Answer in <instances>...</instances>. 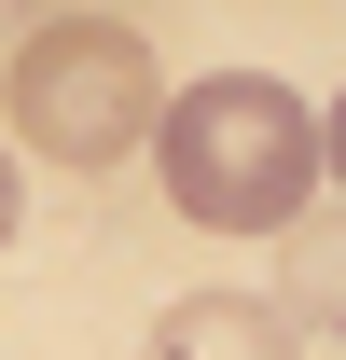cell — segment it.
Masks as SVG:
<instances>
[{"label":"cell","instance_id":"obj_1","mask_svg":"<svg viewBox=\"0 0 346 360\" xmlns=\"http://www.w3.org/2000/svg\"><path fill=\"white\" fill-rule=\"evenodd\" d=\"M153 167H167V208H180V222H208V236H291L305 208H319L333 125H319L291 84H263V70H208V84L167 97Z\"/></svg>","mask_w":346,"mask_h":360},{"label":"cell","instance_id":"obj_2","mask_svg":"<svg viewBox=\"0 0 346 360\" xmlns=\"http://www.w3.org/2000/svg\"><path fill=\"white\" fill-rule=\"evenodd\" d=\"M14 139L42 167H125L139 139H167V84L125 14H42L14 28Z\"/></svg>","mask_w":346,"mask_h":360},{"label":"cell","instance_id":"obj_3","mask_svg":"<svg viewBox=\"0 0 346 360\" xmlns=\"http://www.w3.org/2000/svg\"><path fill=\"white\" fill-rule=\"evenodd\" d=\"M153 360H305V319L277 291H180L153 319Z\"/></svg>","mask_w":346,"mask_h":360},{"label":"cell","instance_id":"obj_4","mask_svg":"<svg viewBox=\"0 0 346 360\" xmlns=\"http://www.w3.org/2000/svg\"><path fill=\"white\" fill-rule=\"evenodd\" d=\"M277 305H291V319H346V208H305V222H291Z\"/></svg>","mask_w":346,"mask_h":360},{"label":"cell","instance_id":"obj_5","mask_svg":"<svg viewBox=\"0 0 346 360\" xmlns=\"http://www.w3.org/2000/svg\"><path fill=\"white\" fill-rule=\"evenodd\" d=\"M333 180H346V97H333Z\"/></svg>","mask_w":346,"mask_h":360}]
</instances>
